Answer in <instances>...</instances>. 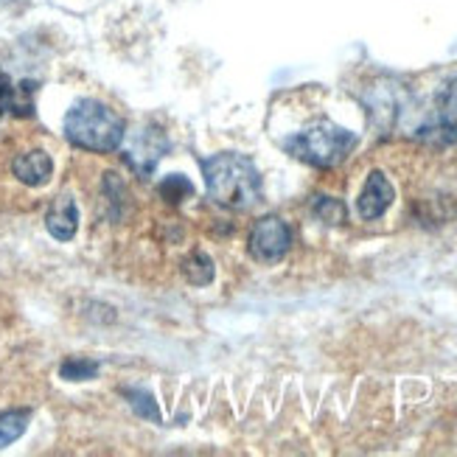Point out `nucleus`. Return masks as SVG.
I'll list each match as a JSON object with an SVG mask.
<instances>
[{
    "instance_id": "nucleus-16",
    "label": "nucleus",
    "mask_w": 457,
    "mask_h": 457,
    "mask_svg": "<svg viewBox=\"0 0 457 457\" xmlns=\"http://www.w3.org/2000/svg\"><path fill=\"white\" fill-rule=\"evenodd\" d=\"M161 194L166 196V200L169 203H183V200H188V196L194 194V186L186 180V177L183 174H174V177H169V180L161 186Z\"/></svg>"
},
{
    "instance_id": "nucleus-7",
    "label": "nucleus",
    "mask_w": 457,
    "mask_h": 457,
    "mask_svg": "<svg viewBox=\"0 0 457 457\" xmlns=\"http://www.w3.org/2000/svg\"><path fill=\"white\" fill-rule=\"evenodd\" d=\"M393 200H395V188L390 186L387 174L376 169L368 174V183L360 194V200H356V211H360L362 220L373 222V220H379V216L387 213Z\"/></svg>"
},
{
    "instance_id": "nucleus-13",
    "label": "nucleus",
    "mask_w": 457,
    "mask_h": 457,
    "mask_svg": "<svg viewBox=\"0 0 457 457\" xmlns=\"http://www.w3.org/2000/svg\"><path fill=\"white\" fill-rule=\"evenodd\" d=\"M96 373H98V362L87 360V356H71V360H65L62 368H59V376L68 382H87Z\"/></svg>"
},
{
    "instance_id": "nucleus-6",
    "label": "nucleus",
    "mask_w": 457,
    "mask_h": 457,
    "mask_svg": "<svg viewBox=\"0 0 457 457\" xmlns=\"http://www.w3.org/2000/svg\"><path fill=\"white\" fill-rule=\"evenodd\" d=\"M424 141H438V144H452L457 141V82L449 85L438 96V107L427 127L419 129Z\"/></svg>"
},
{
    "instance_id": "nucleus-8",
    "label": "nucleus",
    "mask_w": 457,
    "mask_h": 457,
    "mask_svg": "<svg viewBox=\"0 0 457 457\" xmlns=\"http://www.w3.org/2000/svg\"><path fill=\"white\" fill-rule=\"evenodd\" d=\"M46 228L56 242H71L79 230V208L71 194H59L46 213Z\"/></svg>"
},
{
    "instance_id": "nucleus-9",
    "label": "nucleus",
    "mask_w": 457,
    "mask_h": 457,
    "mask_svg": "<svg viewBox=\"0 0 457 457\" xmlns=\"http://www.w3.org/2000/svg\"><path fill=\"white\" fill-rule=\"evenodd\" d=\"M12 171L14 177L23 186L29 188H39V186H46L51 180V174H54V161L48 157V152L43 149H31V152H23L20 157H14V163H12Z\"/></svg>"
},
{
    "instance_id": "nucleus-5",
    "label": "nucleus",
    "mask_w": 457,
    "mask_h": 457,
    "mask_svg": "<svg viewBox=\"0 0 457 457\" xmlns=\"http://www.w3.org/2000/svg\"><path fill=\"white\" fill-rule=\"evenodd\" d=\"M166 149H169V141L163 137V132L141 129L129 137V144L124 149V161L141 177H146V174H152V169L157 166V161H161Z\"/></svg>"
},
{
    "instance_id": "nucleus-11",
    "label": "nucleus",
    "mask_w": 457,
    "mask_h": 457,
    "mask_svg": "<svg viewBox=\"0 0 457 457\" xmlns=\"http://www.w3.org/2000/svg\"><path fill=\"white\" fill-rule=\"evenodd\" d=\"M31 415L26 410H12V412H0V449L12 446L20 435L29 429Z\"/></svg>"
},
{
    "instance_id": "nucleus-2",
    "label": "nucleus",
    "mask_w": 457,
    "mask_h": 457,
    "mask_svg": "<svg viewBox=\"0 0 457 457\" xmlns=\"http://www.w3.org/2000/svg\"><path fill=\"white\" fill-rule=\"evenodd\" d=\"M124 118L96 98H82L65 115V137L87 152H112L124 144Z\"/></svg>"
},
{
    "instance_id": "nucleus-4",
    "label": "nucleus",
    "mask_w": 457,
    "mask_h": 457,
    "mask_svg": "<svg viewBox=\"0 0 457 457\" xmlns=\"http://www.w3.org/2000/svg\"><path fill=\"white\" fill-rule=\"evenodd\" d=\"M289 247H292V230L281 216H264V220H258L247 238L250 255L262 264L281 262L289 253Z\"/></svg>"
},
{
    "instance_id": "nucleus-1",
    "label": "nucleus",
    "mask_w": 457,
    "mask_h": 457,
    "mask_svg": "<svg viewBox=\"0 0 457 457\" xmlns=\"http://www.w3.org/2000/svg\"><path fill=\"white\" fill-rule=\"evenodd\" d=\"M203 177L208 186V196L222 208L250 211L262 200V174L245 154H213L203 161Z\"/></svg>"
},
{
    "instance_id": "nucleus-14",
    "label": "nucleus",
    "mask_w": 457,
    "mask_h": 457,
    "mask_svg": "<svg viewBox=\"0 0 457 457\" xmlns=\"http://www.w3.org/2000/svg\"><path fill=\"white\" fill-rule=\"evenodd\" d=\"M314 216L326 225H343L345 222V205L334 196H314Z\"/></svg>"
},
{
    "instance_id": "nucleus-10",
    "label": "nucleus",
    "mask_w": 457,
    "mask_h": 457,
    "mask_svg": "<svg viewBox=\"0 0 457 457\" xmlns=\"http://www.w3.org/2000/svg\"><path fill=\"white\" fill-rule=\"evenodd\" d=\"M34 85H14L12 79L0 71V112L26 118L34 112Z\"/></svg>"
},
{
    "instance_id": "nucleus-12",
    "label": "nucleus",
    "mask_w": 457,
    "mask_h": 457,
    "mask_svg": "<svg viewBox=\"0 0 457 457\" xmlns=\"http://www.w3.org/2000/svg\"><path fill=\"white\" fill-rule=\"evenodd\" d=\"M183 275L188 278V284H194V287H208L213 281V275H216V267H213V262L205 253H194V255L186 258Z\"/></svg>"
},
{
    "instance_id": "nucleus-15",
    "label": "nucleus",
    "mask_w": 457,
    "mask_h": 457,
    "mask_svg": "<svg viewBox=\"0 0 457 457\" xmlns=\"http://www.w3.org/2000/svg\"><path fill=\"white\" fill-rule=\"evenodd\" d=\"M124 395H127V399H129L132 410H135L137 415H141V419L161 421V412H157V404H154V399H152V393L129 387V390H124Z\"/></svg>"
},
{
    "instance_id": "nucleus-3",
    "label": "nucleus",
    "mask_w": 457,
    "mask_h": 457,
    "mask_svg": "<svg viewBox=\"0 0 457 457\" xmlns=\"http://www.w3.org/2000/svg\"><path fill=\"white\" fill-rule=\"evenodd\" d=\"M297 161H303L314 169H331L343 163L356 146V135L348 132L345 127H337L331 121H320L303 132L292 135L284 144Z\"/></svg>"
}]
</instances>
